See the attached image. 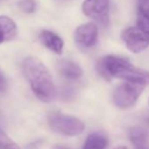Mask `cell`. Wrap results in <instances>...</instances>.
Returning a JSON list of instances; mask_svg holds the SVG:
<instances>
[{
	"instance_id": "obj_9",
	"label": "cell",
	"mask_w": 149,
	"mask_h": 149,
	"mask_svg": "<svg viewBox=\"0 0 149 149\" xmlns=\"http://www.w3.org/2000/svg\"><path fill=\"white\" fill-rule=\"evenodd\" d=\"M57 67L60 74L70 80H76L80 78L83 74L81 67L70 60H60L57 64Z\"/></svg>"
},
{
	"instance_id": "obj_16",
	"label": "cell",
	"mask_w": 149,
	"mask_h": 149,
	"mask_svg": "<svg viewBox=\"0 0 149 149\" xmlns=\"http://www.w3.org/2000/svg\"><path fill=\"white\" fill-rule=\"evenodd\" d=\"M6 88V79L4 77V74L0 70V91H3Z\"/></svg>"
},
{
	"instance_id": "obj_14",
	"label": "cell",
	"mask_w": 149,
	"mask_h": 149,
	"mask_svg": "<svg viewBox=\"0 0 149 149\" xmlns=\"http://www.w3.org/2000/svg\"><path fill=\"white\" fill-rule=\"evenodd\" d=\"M138 16L149 19V0H138Z\"/></svg>"
},
{
	"instance_id": "obj_18",
	"label": "cell",
	"mask_w": 149,
	"mask_h": 149,
	"mask_svg": "<svg viewBox=\"0 0 149 149\" xmlns=\"http://www.w3.org/2000/svg\"><path fill=\"white\" fill-rule=\"evenodd\" d=\"M115 149H128V147H126V146H118V147H116Z\"/></svg>"
},
{
	"instance_id": "obj_7",
	"label": "cell",
	"mask_w": 149,
	"mask_h": 149,
	"mask_svg": "<svg viewBox=\"0 0 149 149\" xmlns=\"http://www.w3.org/2000/svg\"><path fill=\"white\" fill-rule=\"evenodd\" d=\"M74 38L76 43L83 48H91L97 42L98 30L93 22L81 24L76 29L74 33Z\"/></svg>"
},
{
	"instance_id": "obj_8",
	"label": "cell",
	"mask_w": 149,
	"mask_h": 149,
	"mask_svg": "<svg viewBox=\"0 0 149 149\" xmlns=\"http://www.w3.org/2000/svg\"><path fill=\"white\" fill-rule=\"evenodd\" d=\"M40 39H41L42 43L44 44V46L48 48L50 51L54 52L56 54H61L63 52L64 42L57 33H53L51 31L44 30L40 33Z\"/></svg>"
},
{
	"instance_id": "obj_6",
	"label": "cell",
	"mask_w": 149,
	"mask_h": 149,
	"mask_svg": "<svg viewBox=\"0 0 149 149\" xmlns=\"http://www.w3.org/2000/svg\"><path fill=\"white\" fill-rule=\"evenodd\" d=\"M109 0H84L82 3V12L87 17L102 24H107L109 20Z\"/></svg>"
},
{
	"instance_id": "obj_15",
	"label": "cell",
	"mask_w": 149,
	"mask_h": 149,
	"mask_svg": "<svg viewBox=\"0 0 149 149\" xmlns=\"http://www.w3.org/2000/svg\"><path fill=\"white\" fill-rule=\"evenodd\" d=\"M18 7L20 10L26 13L33 12L36 9V2L35 0H20L18 2Z\"/></svg>"
},
{
	"instance_id": "obj_5",
	"label": "cell",
	"mask_w": 149,
	"mask_h": 149,
	"mask_svg": "<svg viewBox=\"0 0 149 149\" xmlns=\"http://www.w3.org/2000/svg\"><path fill=\"white\" fill-rule=\"evenodd\" d=\"M122 40L132 53H141L149 47V33L138 26L128 28L122 33Z\"/></svg>"
},
{
	"instance_id": "obj_13",
	"label": "cell",
	"mask_w": 149,
	"mask_h": 149,
	"mask_svg": "<svg viewBox=\"0 0 149 149\" xmlns=\"http://www.w3.org/2000/svg\"><path fill=\"white\" fill-rule=\"evenodd\" d=\"M0 149H20L0 129Z\"/></svg>"
},
{
	"instance_id": "obj_12",
	"label": "cell",
	"mask_w": 149,
	"mask_h": 149,
	"mask_svg": "<svg viewBox=\"0 0 149 149\" xmlns=\"http://www.w3.org/2000/svg\"><path fill=\"white\" fill-rule=\"evenodd\" d=\"M129 137L136 148L146 147L148 144V134L146 130L141 127L132 128L129 132Z\"/></svg>"
},
{
	"instance_id": "obj_19",
	"label": "cell",
	"mask_w": 149,
	"mask_h": 149,
	"mask_svg": "<svg viewBox=\"0 0 149 149\" xmlns=\"http://www.w3.org/2000/svg\"><path fill=\"white\" fill-rule=\"evenodd\" d=\"M136 149H149L148 146H146V147H141V148H136Z\"/></svg>"
},
{
	"instance_id": "obj_11",
	"label": "cell",
	"mask_w": 149,
	"mask_h": 149,
	"mask_svg": "<svg viewBox=\"0 0 149 149\" xmlns=\"http://www.w3.org/2000/svg\"><path fill=\"white\" fill-rule=\"evenodd\" d=\"M108 143V137L104 133L93 132L87 136L82 149H106Z\"/></svg>"
},
{
	"instance_id": "obj_3",
	"label": "cell",
	"mask_w": 149,
	"mask_h": 149,
	"mask_svg": "<svg viewBox=\"0 0 149 149\" xmlns=\"http://www.w3.org/2000/svg\"><path fill=\"white\" fill-rule=\"evenodd\" d=\"M145 86L146 85L143 83L130 82V81L122 83L117 86L113 92L114 104L120 109L132 108L137 102Z\"/></svg>"
},
{
	"instance_id": "obj_20",
	"label": "cell",
	"mask_w": 149,
	"mask_h": 149,
	"mask_svg": "<svg viewBox=\"0 0 149 149\" xmlns=\"http://www.w3.org/2000/svg\"><path fill=\"white\" fill-rule=\"evenodd\" d=\"M0 120H1V118H0Z\"/></svg>"
},
{
	"instance_id": "obj_4",
	"label": "cell",
	"mask_w": 149,
	"mask_h": 149,
	"mask_svg": "<svg viewBox=\"0 0 149 149\" xmlns=\"http://www.w3.org/2000/svg\"><path fill=\"white\" fill-rule=\"evenodd\" d=\"M49 126L54 132L65 136H77L84 131L83 122L70 115H52L49 118Z\"/></svg>"
},
{
	"instance_id": "obj_2",
	"label": "cell",
	"mask_w": 149,
	"mask_h": 149,
	"mask_svg": "<svg viewBox=\"0 0 149 149\" xmlns=\"http://www.w3.org/2000/svg\"><path fill=\"white\" fill-rule=\"evenodd\" d=\"M22 69L33 93L44 102H51L56 97V87L53 78L41 60L28 57L22 62Z\"/></svg>"
},
{
	"instance_id": "obj_1",
	"label": "cell",
	"mask_w": 149,
	"mask_h": 149,
	"mask_svg": "<svg viewBox=\"0 0 149 149\" xmlns=\"http://www.w3.org/2000/svg\"><path fill=\"white\" fill-rule=\"evenodd\" d=\"M96 69L98 74L107 81H110L112 78H119L130 82L149 85L148 71L134 66L124 58L113 55L102 57L97 61Z\"/></svg>"
},
{
	"instance_id": "obj_10",
	"label": "cell",
	"mask_w": 149,
	"mask_h": 149,
	"mask_svg": "<svg viewBox=\"0 0 149 149\" xmlns=\"http://www.w3.org/2000/svg\"><path fill=\"white\" fill-rule=\"evenodd\" d=\"M17 35L16 24L10 17L0 16V44L13 40Z\"/></svg>"
},
{
	"instance_id": "obj_17",
	"label": "cell",
	"mask_w": 149,
	"mask_h": 149,
	"mask_svg": "<svg viewBox=\"0 0 149 149\" xmlns=\"http://www.w3.org/2000/svg\"><path fill=\"white\" fill-rule=\"evenodd\" d=\"M53 149H70V148L66 147V146H63V145H55L53 147Z\"/></svg>"
}]
</instances>
